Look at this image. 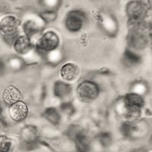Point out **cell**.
<instances>
[{
	"label": "cell",
	"instance_id": "7",
	"mask_svg": "<svg viewBox=\"0 0 152 152\" xmlns=\"http://www.w3.org/2000/svg\"><path fill=\"white\" fill-rule=\"evenodd\" d=\"M87 15L81 9L69 11L64 19L66 29L70 33H78L83 29L87 22Z\"/></svg>",
	"mask_w": 152,
	"mask_h": 152
},
{
	"label": "cell",
	"instance_id": "2",
	"mask_svg": "<svg viewBox=\"0 0 152 152\" xmlns=\"http://www.w3.org/2000/svg\"><path fill=\"white\" fill-rule=\"evenodd\" d=\"M151 13V6L147 2L142 1H130L126 5V14L128 18L129 26L140 25V24H151L148 22Z\"/></svg>",
	"mask_w": 152,
	"mask_h": 152
},
{
	"label": "cell",
	"instance_id": "16",
	"mask_svg": "<svg viewBox=\"0 0 152 152\" xmlns=\"http://www.w3.org/2000/svg\"><path fill=\"white\" fill-rule=\"evenodd\" d=\"M43 59L45 60L47 64L50 66H57L64 59V53L62 49L59 48L51 50L43 55Z\"/></svg>",
	"mask_w": 152,
	"mask_h": 152
},
{
	"label": "cell",
	"instance_id": "3",
	"mask_svg": "<svg viewBox=\"0 0 152 152\" xmlns=\"http://www.w3.org/2000/svg\"><path fill=\"white\" fill-rule=\"evenodd\" d=\"M148 29L150 30V26L142 25L129 27V31L126 38L128 48L136 52L146 49L148 44Z\"/></svg>",
	"mask_w": 152,
	"mask_h": 152
},
{
	"label": "cell",
	"instance_id": "9",
	"mask_svg": "<svg viewBox=\"0 0 152 152\" xmlns=\"http://www.w3.org/2000/svg\"><path fill=\"white\" fill-rule=\"evenodd\" d=\"M20 139L25 147L32 148L39 142V131L37 126L27 125L20 132Z\"/></svg>",
	"mask_w": 152,
	"mask_h": 152
},
{
	"label": "cell",
	"instance_id": "22",
	"mask_svg": "<svg viewBox=\"0 0 152 152\" xmlns=\"http://www.w3.org/2000/svg\"><path fill=\"white\" fill-rule=\"evenodd\" d=\"M43 10L58 12L62 5V1L60 0H41L39 2Z\"/></svg>",
	"mask_w": 152,
	"mask_h": 152
},
{
	"label": "cell",
	"instance_id": "1",
	"mask_svg": "<svg viewBox=\"0 0 152 152\" xmlns=\"http://www.w3.org/2000/svg\"><path fill=\"white\" fill-rule=\"evenodd\" d=\"M120 132L125 138L131 141H142L150 132V125L145 119L126 120L120 126Z\"/></svg>",
	"mask_w": 152,
	"mask_h": 152
},
{
	"label": "cell",
	"instance_id": "27",
	"mask_svg": "<svg viewBox=\"0 0 152 152\" xmlns=\"http://www.w3.org/2000/svg\"><path fill=\"white\" fill-rule=\"evenodd\" d=\"M6 69H7L6 63H5V62L2 58H0V77H2V76L5 75Z\"/></svg>",
	"mask_w": 152,
	"mask_h": 152
},
{
	"label": "cell",
	"instance_id": "13",
	"mask_svg": "<svg viewBox=\"0 0 152 152\" xmlns=\"http://www.w3.org/2000/svg\"><path fill=\"white\" fill-rule=\"evenodd\" d=\"M53 91L54 96L56 98L63 100L70 96L72 91V85L68 82L62 80H58L54 82Z\"/></svg>",
	"mask_w": 152,
	"mask_h": 152
},
{
	"label": "cell",
	"instance_id": "12",
	"mask_svg": "<svg viewBox=\"0 0 152 152\" xmlns=\"http://www.w3.org/2000/svg\"><path fill=\"white\" fill-rule=\"evenodd\" d=\"M2 99L4 104L10 107L12 104L23 100V94L18 88L15 85H9L2 93Z\"/></svg>",
	"mask_w": 152,
	"mask_h": 152
},
{
	"label": "cell",
	"instance_id": "20",
	"mask_svg": "<svg viewBox=\"0 0 152 152\" xmlns=\"http://www.w3.org/2000/svg\"><path fill=\"white\" fill-rule=\"evenodd\" d=\"M21 57L25 62V66L37 64L38 62L43 59V57L40 55V53L34 48L31 49L29 52L21 56Z\"/></svg>",
	"mask_w": 152,
	"mask_h": 152
},
{
	"label": "cell",
	"instance_id": "19",
	"mask_svg": "<svg viewBox=\"0 0 152 152\" xmlns=\"http://www.w3.org/2000/svg\"><path fill=\"white\" fill-rule=\"evenodd\" d=\"M5 63H6V67L14 72L21 71L26 66L22 57L18 55H13L10 56Z\"/></svg>",
	"mask_w": 152,
	"mask_h": 152
},
{
	"label": "cell",
	"instance_id": "18",
	"mask_svg": "<svg viewBox=\"0 0 152 152\" xmlns=\"http://www.w3.org/2000/svg\"><path fill=\"white\" fill-rule=\"evenodd\" d=\"M150 91V88L147 81L142 79L135 80L130 85L129 92L141 96L145 98Z\"/></svg>",
	"mask_w": 152,
	"mask_h": 152
},
{
	"label": "cell",
	"instance_id": "4",
	"mask_svg": "<svg viewBox=\"0 0 152 152\" xmlns=\"http://www.w3.org/2000/svg\"><path fill=\"white\" fill-rule=\"evenodd\" d=\"M19 26L20 21L15 15H8L0 19V33L9 45H13L16 39L20 36Z\"/></svg>",
	"mask_w": 152,
	"mask_h": 152
},
{
	"label": "cell",
	"instance_id": "5",
	"mask_svg": "<svg viewBox=\"0 0 152 152\" xmlns=\"http://www.w3.org/2000/svg\"><path fill=\"white\" fill-rule=\"evenodd\" d=\"M100 88L98 84L92 80H84L76 88V95L84 104H89L98 98Z\"/></svg>",
	"mask_w": 152,
	"mask_h": 152
},
{
	"label": "cell",
	"instance_id": "15",
	"mask_svg": "<svg viewBox=\"0 0 152 152\" xmlns=\"http://www.w3.org/2000/svg\"><path fill=\"white\" fill-rule=\"evenodd\" d=\"M122 61L126 67H135L142 63V57L136 51H134L127 47L123 53Z\"/></svg>",
	"mask_w": 152,
	"mask_h": 152
},
{
	"label": "cell",
	"instance_id": "14",
	"mask_svg": "<svg viewBox=\"0 0 152 152\" xmlns=\"http://www.w3.org/2000/svg\"><path fill=\"white\" fill-rule=\"evenodd\" d=\"M15 51L18 56H23L28 53L31 49H33V45L31 43L30 38L26 35H20L14 42L13 45Z\"/></svg>",
	"mask_w": 152,
	"mask_h": 152
},
{
	"label": "cell",
	"instance_id": "25",
	"mask_svg": "<svg viewBox=\"0 0 152 152\" xmlns=\"http://www.w3.org/2000/svg\"><path fill=\"white\" fill-rule=\"evenodd\" d=\"M12 148V140L9 137L0 135V152H10Z\"/></svg>",
	"mask_w": 152,
	"mask_h": 152
},
{
	"label": "cell",
	"instance_id": "6",
	"mask_svg": "<svg viewBox=\"0 0 152 152\" xmlns=\"http://www.w3.org/2000/svg\"><path fill=\"white\" fill-rule=\"evenodd\" d=\"M60 44V38L59 35L53 31H48L42 33L41 36L34 44V48L43 55L51 50L59 48Z\"/></svg>",
	"mask_w": 152,
	"mask_h": 152
},
{
	"label": "cell",
	"instance_id": "26",
	"mask_svg": "<svg viewBox=\"0 0 152 152\" xmlns=\"http://www.w3.org/2000/svg\"><path fill=\"white\" fill-rule=\"evenodd\" d=\"M98 139L103 147H108L112 142V136L109 132H102L98 135Z\"/></svg>",
	"mask_w": 152,
	"mask_h": 152
},
{
	"label": "cell",
	"instance_id": "10",
	"mask_svg": "<svg viewBox=\"0 0 152 152\" xmlns=\"http://www.w3.org/2000/svg\"><path fill=\"white\" fill-rule=\"evenodd\" d=\"M9 114L11 119L16 123H21L28 118L29 107L24 100H20L9 107Z\"/></svg>",
	"mask_w": 152,
	"mask_h": 152
},
{
	"label": "cell",
	"instance_id": "17",
	"mask_svg": "<svg viewBox=\"0 0 152 152\" xmlns=\"http://www.w3.org/2000/svg\"><path fill=\"white\" fill-rule=\"evenodd\" d=\"M42 116L54 126H58L62 121V114L59 110L53 107L46 108L42 113Z\"/></svg>",
	"mask_w": 152,
	"mask_h": 152
},
{
	"label": "cell",
	"instance_id": "23",
	"mask_svg": "<svg viewBox=\"0 0 152 152\" xmlns=\"http://www.w3.org/2000/svg\"><path fill=\"white\" fill-rule=\"evenodd\" d=\"M37 15L46 24L55 21L58 17V12H53V11L43 10L40 13H38Z\"/></svg>",
	"mask_w": 152,
	"mask_h": 152
},
{
	"label": "cell",
	"instance_id": "11",
	"mask_svg": "<svg viewBox=\"0 0 152 152\" xmlns=\"http://www.w3.org/2000/svg\"><path fill=\"white\" fill-rule=\"evenodd\" d=\"M59 73L62 81L70 84V82L76 81L79 78L81 70L78 65L73 62H67L62 65Z\"/></svg>",
	"mask_w": 152,
	"mask_h": 152
},
{
	"label": "cell",
	"instance_id": "29",
	"mask_svg": "<svg viewBox=\"0 0 152 152\" xmlns=\"http://www.w3.org/2000/svg\"><path fill=\"white\" fill-rule=\"evenodd\" d=\"M2 104H1V102H0V116H1V114H2Z\"/></svg>",
	"mask_w": 152,
	"mask_h": 152
},
{
	"label": "cell",
	"instance_id": "24",
	"mask_svg": "<svg viewBox=\"0 0 152 152\" xmlns=\"http://www.w3.org/2000/svg\"><path fill=\"white\" fill-rule=\"evenodd\" d=\"M59 110L61 113V114H64L66 116L70 117V116H73L75 113L76 109L72 103L69 102V101H65V102H62L60 104Z\"/></svg>",
	"mask_w": 152,
	"mask_h": 152
},
{
	"label": "cell",
	"instance_id": "8",
	"mask_svg": "<svg viewBox=\"0 0 152 152\" xmlns=\"http://www.w3.org/2000/svg\"><path fill=\"white\" fill-rule=\"evenodd\" d=\"M98 25L103 33L109 37L117 36L119 24L117 18L110 12H100L97 17Z\"/></svg>",
	"mask_w": 152,
	"mask_h": 152
},
{
	"label": "cell",
	"instance_id": "28",
	"mask_svg": "<svg viewBox=\"0 0 152 152\" xmlns=\"http://www.w3.org/2000/svg\"><path fill=\"white\" fill-rule=\"evenodd\" d=\"M132 152H147V151L143 150V149H137V150L133 151Z\"/></svg>",
	"mask_w": 152,
	"mask_h": 152
},
{
	"label": "cell",
	"instance_id": "21",
	"mask_svg": "<svg viewBox=\"0 0 152 152\" xmlns=\"http://www.w3.org/2000/svg\"><path fill=\"white\" fill-rule=\"evenodd\" d=\"M113 109L115 111V113L119 117L126 119V120H129V113L126 109L125 106L124 101H123V97H119L117 98L114 103Z\"/></svg>",
	"mask_w": 152,
	"mask_h": 152
}]
</instances>
